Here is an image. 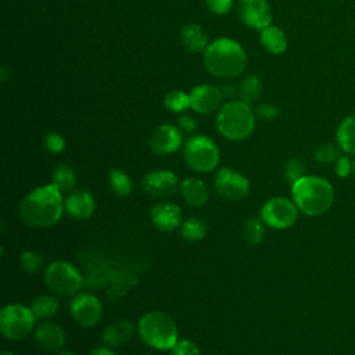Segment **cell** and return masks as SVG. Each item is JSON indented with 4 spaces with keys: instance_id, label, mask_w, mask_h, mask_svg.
I'll list each match as a JSON object with an SVG mask.
<instances>
[{
    "instance_id": "obj_1",
    "label": "cell",
    "mask_w": 355,
    "mask_h": 355,
    "mask_svg": "<svg viewBox=\"0 0 355 355\" xmlns=\"http://www.w3.org/2000/svg\"><path fill=\"white\" fill-rule=\"evenodd\" d=\"M64 201V194L54 184L37 186L21 200L18 205L19 219L29 227H51L65 212Z\"/></svg>"
},
{
    "instance_id": "obj_2",
    "label": "cell",
    "mask_w": 355,
    "mask_h": 355,
    "mask_svg": "<svg viewBox=\"0 0 355 355\" xmlns=\"http://www.w3.org/2000/svg\"><path fill=\"white\" fill-rule=\"evenodd\" d=\"M291 198L301 214L306 216H320L327 212L334 202V189L331 183L316 175H305L291 184Z\"/></svg>"
},
{
    "instance_id": "obj_3",
    "label": "cell",
    "mask_w": 355,
    "mask_h": 355,
    "mask_svg": "<svg viewBox=\"0 0 355 355\" xmlns=\"http://www.w3.org/2000/svg\"><path fill=\"white\" fill-rule=\"evenodd\" d=\"M245 53L241 46L232 39H218L212 42L204 53L207 69L220 78L237 76L245 67Z\"/></svg>"
},
{
    "instance_id": "obj_4",
    "label": "cell",
    "mask_w": 355,
    "mask_h": 355,
    "mask_svg": "<svg viewBox=\"0 0 355 355\" xmlns=\"http://www.w3.org/2000/svg\"><path fill=\"white\" fill-rule=\"evenodd\" d=\"M137 333L147 347L158 351L171 349L179 340L175 320L162 311H150L141 315L137 322Z\"/></svg>"
},
{
    "instance_id": "obj_5",
    "label": "cell",
    "mask_w": 355,
    "mask_h": 355,
    "mask_svg": "<svg viewBox=\"0 0 355 355\" xmlns=\"http://www.w3.org/2000/svg\"><path fill=\"white\" fill-rule=\"evenodd\" d=\"M216 128L227 140L240 141L247 139L255 128V116L250 104L243 100L226 103L218 112Z\"/></svg>"
},
{
    "instance_id": "obj_6",
    "label": "cell",
    "mask_w": 355,
    "mask_h": 355,
    "mask_svg": "<svg viewBox=\"0 0 355 355\" xmlns=\"http://www.w3.org/2000/svg\"><path fill=\"white\" fill-rule=\"evenodd\" d=\"M43 280L50 293L58 297H73L83 286L80 270L72 262L65 259L50 262L44 268Z\"/></svg>"
},
{
    "instance_id": "obj_7",
    "label": "cell",
    "mask_w": 355,
    "mask_h": 355,
    "mask_svg": "<svg viewBox=\"0 0 355 355\" xmlns=\"http://www.w3.org/2000/svg\"><path fill=\"white\" fill-rule=\"evenodd\" d=\"M36 316L31 305L21 302L6 304L0 311V331L10 341H19L33 333Z\"/></svg>"
},
{
    "instance_id": "obj_8",
    "label": "cell",
    "mask_w": 355,
    "mask_h": 355,
    "mask_svg": "<svg viewBox=\"0 0 355 355\" xmlns=\"http://www.w3.org/2000/svg\"><path fill=\"white\" fill-rule=\"evenodd\" d=\"M183 158L193 172L209 173L219 164V148L211 137L194 135L184 143Z\"/></svg>"
},
{
    "instance_id": "obj_9",
    "label": "cell",
    "mask_w": 355,
    "mask_h": 355,
    "mask_svg": "<svg viewBox=\"0 0 355 355\" xmlns=\"http://www.w3.org/2000/svg\"><path fill=\"white\" fill-rule=\"evenodd\" d=\"M300 215V209L297 208L293 198L276 196L270 197L263 202L259 211L261 219L265 225L275 230H286L291 227Z\"/></svg>"
},
{
    "instance_id": "obj_10",
    "label": "cell",
    "mask_w": 355,
    "mask_h": 355,
    "mask_svg": "<svg viewBox=\"0 0 355 355\" xmlns=\"http://www.w3.org/2000/svg\"><path fill=\"white\" fill-rule=\"evenodd\" d=\"M214 189L219 197L227 201H239L248 196L250 180L237 169L223 166L215 173Z\"/></svg>"
},
{
    "instance_id": "obj_11",
    "label": "cell",
    "mask_w": 355,
    "mask_h": 355,
    "mask_svg": "<svg viewBox=\"0 0 355 355\" xmlns=\"http://www.w3.org/2000/svg\"><path fill=\"white\" fill-rule=\"evenodd\" d=\"M69 313L78 326L89 329L100 322L103 315V305L97 295L79 291L72 297L69 302Z\"/></svg>"
},
{
    "instance_id": "obj_12",
    "label": "cell",
    "mask_w": 355,
    "mask_h": 355,
    "mask_svg": "<svg viewBox=\"0 0 355 355\" xmlns=\"http://www.w3.org/2000/svg\"><path fill=\"white\" fill-rule=\"evenodd\" d=\"M141 187L151 197L168 198L180 189V182L171 169H153L141 179Z\"/></svg>"
},
{
    "instance_id": "obj_13",
    "label": "cell",
    "mask_w": 355,
    "mask_h": 355,
    "mask_svg": "<svg viewBox=\"0 0 355 355\" xmlns=\"http://www.w3.org/2000/svg\"><path fill=\"white\" fill-rule=\"evenodd\" d=\"M36 345L43 352H60L67 343L65 330L53 320H42L33 330Z\"/></svg>"
},
{
    "instance_id": "obj_14",
    "label": "cell",
    "mask_w": 355,
    "mask_h": 355,
    "mask_svg": "<svg viewBox=\"0 0 355 355\" xmlns=\"http://www.w3.org/2000/svg\"><path fill=\"white\" fill-rule=\"evenodd\" d=\"M182 146V130L173 125H159L150 136V147L158 155H171Z\"/></svg>"
},
{
    "instance_id": "obj_15",
    "label": "cell",
    "mask_w": 355,
    "mask_h": 355,
    "mask_svg": "<svg viewBox=\"0 0 355 355\" xmlns=\"http://www.w3.org/2000/svg\"><path fill=\"white\" fill-rule=\"evenodd\" d=\"M65 214L75 220L90 219L96 211V200L87 190H73L64 201Z\"/></svg>"
},
{
    "instance_id": "obj_16",
    "label": "cell",
    "mask_w": 355,
    "mask_h": 355,
    "mask_svg": "<svg viewBox=\"0 0 355 355\" xmlns=\"http://www.w3.org/2000/svg\"><path fill=\"white\" fill-rule=\"evenodd\" d=\"M150 219L158 230L165 233L176 230L183 222L180 207L171 201H161L155 204L150 211Z\"/></svg>"
},
{
    "instance_id": "obj_17",
    "label": "cell",
    "mask_w": 355,
    "mask_h": 355,
    "mask_svg": "<svg viewBox=\"0 0 355 355\" xmlns=\"http://www.w3.org/2000/svg\"><path fill=\"white\" fill-rule=\"evenodd\" d=\"M239 14L244 24L255 29H265L270 25L272 14L266 0H240Z\"/></svg>"
},
{
    "instance_id": "obj_18",
    "label": "cell",
    "mask_w": 355,
    "mask_h": 355,
    "mask_svg": "<svg viewBox=\"0 0 355 355\" xmlns=\"http://www.w3.org/2000/svg\"><path fill=\"white\" fill-rule=\"evenodd\" d=\"M222 103V93L218 87L211 85H201L190 93V108L200 114H209L215 111Z\"/></svg>"
},
{
    "instance_id": "obj_19",
    "label": "cell",
    "mask_w": 355,
    "mask_h": 355,
    "mask_svg": "<svg viewBox=\"0 0 355 355\" xmlns=\"http://www.w3.org/2000/svg\"><path fill=\"white\" fill-rule=\"evenodd\" d=\"M179 190L184 202L193 208H201L209 200L208 186L200 178H186L183 182H180Z\"/></svg>"
},
{
    "instance_id": "obj_20",
    "label": "cell",
    "mask_w": 355,
    "mask_h": 355,
    "mask_svg": "<svg viewBox=\"0 0 355 355\" xmlns=\"http://www.w3.org/2000/svg\"><path fill=\"white\" fill-rule=\"evenodd\" d=\"M135 334V326L128 320H116L114 323H110L103 330V343L107 347H119L130 340V337Z\"/></svg>"
},
{
    "instance_id": "obj_21",
    "label": "cell",
    "mask_w": 355,
    "mask_h": 355,
    "mask_svg": "<svg viewBox=\"0 0 355 355\" xmlns=\"http://www.w3.org/2000/svg\"><path fill=\"white\" fill-rule=\"evenodd\" d=\"M31 308L37 320H50L60 309L58 295L53 293L40 294L31 302Z\"/></svg>"
},
{
    "instance_id": "obj_22",
    "label": "cell",
    "mask_w": 355,
    "mask_h": 355,
    "mask_svg": "<svg viewBox=\"0 0 355 355\" xmlns=\"http://www.w3.org/2000/svg\"><path fill=\"white\" fill-rule=\"evenodd\" d=\"M336 139L338 147L345 154L355 155V115H349L340 122Z\"/></svg>"
},
{
    "instance_id": "obj_23",
    "label": "cell",
    "mask_w": 355,
    "mask_h": 355,
    "mask_svg": "<svg viewBox=\"0 0 355 355\" xmlns=\"http://www.w3.org/2000/svg\"><path fill=\"white\" fill-rule=\"evenodd\" d=\"M76 172L69 165H58L51 173V184H54L62 194H69L76 186Z\"/></svg>"
},
{
    "instance_id": "obj_24",
    "label": "cell",
    "mask_w": 355,
    "mask_h": 355,
    "mask_svg": "<svg viewBox=\"0 0 355 355\" xmlns=\"http://www.w3.org/2000/svg\"><path fill=\"white\" fill-rule=\"evenodd\" d=\"M261 42L263 47L272 54H282L287 47V39L283 31L272 25L261 31Z\"/></svg>"
},
{
    "instance_id": "obj_25",
    "label": "cell",
    "mask_w": 355,
    "mask_h": 355,
    "mask_svg": "<svg viewBox=\"0 0 355 355\" xmlns=\"http://www.w3.org/2000/svg\"><path fill=\"white\" fill-rule=\"evenodd\" d=\"M208 233V226L204 219L197 216H190L184 219L180 225V236L184 241L196 243L202 240Z\"/></svg>"
},
{
    "instance_id": "obj_26",
    "label": "cell",
    "mask_w": 355,
    "mask_h": 355,
    "mask_svg": "<svg viewBox=\"0 0 355 355\" xmlns=\"http://www.w3.org/2000/svg\"><path fill=\"white\" fill-rule=\"evenodd\" d=\"M182 42L183 46L191 53H198L207 47V36L204 31L196 24H189L183 28Z\"/></svg>"
},
{
    "instance_id": "obj_27",
    "label": "cell",
    "mask_w": 355,
    "mask_h": 355,
    "mask_svg": "<svg viewBox=\"0 0 355 355\" xmlns=\"http://www.w3.org/2000/svg\"><path fill=\"white\" fill-rule=\"evenodd\" d=\"M107 182H108L110 189L118 197H128L133 190V182H132L130 176L119 168H114L108 172Z\"/></svg>"
},
{
    "instance_id": "obj_28",
    "label": "cell",
    "mask_w": 355,
    "mask_h": 355,
    "mask_svg": "<svg viewBox=\"0 0 355 355\" xmlns=\"http://www.w3.org/2000/svg\"><path fill=\"white\" fill-rule=\"evenodd\" d=\"M265 222L261 219V216H250L248 219H245L244 225H243V237L244 240L251 244H259L265 236Z\"/></svg>"
},
{
    "instance_id": "obj_29",
    "label": "cell",
    "mask_w": 355,
    "mask_h": 355,
    "mask_svg": "<svg viewBox=\"0 0 355 355\" xmlns=\"http://www.w3.org/2000/svg\"><path fill=\"white\" fill-rule=\"evenodd\" d=\"M19 266L28 275H36L44 266V258L32 250H26L19 255Z\"/></svg>"
},
{
    "instance_id": "obj_30",
    "label": "cell",
    "mask_w": 355,
    "mask_h": 355,
    "mask_svg": "<svg viewBox=\"0 0 355 355\" xmlns=\"http://www.w3.org/2000/svg\"><path fill=\"white\" fill-rule=\"evenodd\" d=\"M262 90V83L257 76H248L245 78L239 89V96L240 100L245 101V103H252L255 98L259 97Z\"/></svg>"
},
{
    "instance_id": "obj_31",
    "label": "cell",
    "mask_w": 355,
    "mask_h": 355,
    "mask_svg": "<svg viewBox=\"0 0 355 355\" xmlns=\"http://www.w3.org/2000/svg\"><path fill=\"white\" fill-rule=\"evenodd\" d=\"M165 107L172 112H182L190 107V94L172 90L165 96Z\"/></svg>"
},
{
    "instance_id": "obj_32",
    "label": "cell",
    "mask_w": 355,
    "mask_h": 355,
    "mask_svg": "<svg viewBox=\"0 0 355 355\" xmlns=\"http://www.w3.org/2000/svg\"><path fill=\"white\" fill-rule=\"evenodd\" d=\"M302 176H305V166H304L302 161L297 157L287 159V162L284 165V179L290 184H293L294 182H297Z\"/></svg>"
},
{
    "instance_id": "obj_33",
    "label": "cell",
    "mask_w": 355,
    "mask_h": 355,
    "mask_svg": "<svg viewBox=\"0 0 355 355\" xmlns=\"http://www.w3.org/2000/svg\"><path fill=\"white\" fill-rule=\"evenodd\" d=\"M169 351L171 355H200L198 345L190 338H179Z\"/></svg>"
},
{
    "instance_id": "obj_34",
    "label": "cell",
    "mask_w": 355,
    "mask_h": 355,
    "mask_svg": "<svg viewBox=\"0 0 355 355\" xmlns=\"http://www.w3.org/2000/svg\"><path fill=\"white\" fill-rule=\"evenodd\" d=\"M43 144L46 147V150L51 154H60L64 151L65 148V139L60 135V133H55V132H51L49 135L44 136V140H43Z\"/></svg>"
},
{
    "instance_id": "obj_35",
    "label": "cell",
    "mask_w": 355,
    "mask_h": 355,
    "mask_svg": "<svg viewBox=\"0 0 355 355\" xmlns=\"http://www.w3.org/2000/svg\"><path fill=\"white\" fill-rule=\"evenodd\" d=\"M313 157L316 161L322 162V164H327V162H333V161H337L338 155H337V150L334 146L331 144H322L319 146L315 153H313Z\"/></svg>"
},
{
    "instance_id": "obj_36",
    "label": "cell",
    "mask_w": 355,
    "mask_h": 355,
    "mask_svg": "<svg viewBox=\"0 0 355 355\" xmlns=\"http://www.w3.org/2000/svg\"><path fill=\"white\" fill-rule=\"evenodd\" d=\"M352 172V162L347 155L338 157L336 161V173L338 178H347Z\"/></svg>"
},
{
    "instance_id": "obj_37",
    "label": "cell",
    "mask_w": 355,
    "mask_h": 355,
    "mask_svg": "<svg viewBox=\"0 0 355 355\" xmlns=\"http://www.w3.org/2000/svg\"><path fill=\"white\" fill-rule=\"evenodd\" d=\"M207 6L215 14H226L232 7V0H207Z\"/></svg>"
},
{
    "instance_id": "obj_38",
    "label": "cell",
    "mask_w": 355,
    "mask_h": 355,
    "mask_svg": "<svg viewBox=\"0 0 355 355\" xmlns=\"http://www.w3.org/2000/svg\"><path fill=\"white\" fill-rule=\"evenodd\" d=\"M279 110L270 104H262L257 108V114L262 118V119H273L277 115Z\"/></svg>"
},
{
    "instance_id": "obj_39",
    "label": "cell",
    "mask_w": 355,
    "mask_h": 355,
    "mask_svg": "<svg viewBox=\"0 0 355 355\" xmlns=\"http://www.w3.org/2000/svg\"><path fill=\"white\" fill-rule=\"evenodd\" d=\"M178 128L182 130V132H186V133H191L194 132L196 129V121L189 116V115H182L178 121Z\"/></svg>"
},
{
    "instance_id": "obj_40",
    "label": "cell",
    "mask_w": 355,
    "mask_h": 355,
    "mask_svg": "<svg viewBox=\"0 0 355 355\" xmlns=\"http://www.w3.org/2000/svg\"><path fill=\"white\" fill-rule=\"evenodd\" d=\"M90 355H118L114 349H111V347H97L94 348Z\"/></svg>"
},
{
    "instance_id": "obj_41",
    "label": "cell",
    "mask_w": 355,
    "mask_h": 355,
    "mask_svg": "<svg viewBox=\"0 0 355 355\" xmlns=\"http://www.w3.org/2000/svg\"><path fill=\"white\" fill-rule=\"evenodd\" d=\"M57 355H76V354L71 349H61L60 352H57Z\"/></svg>"
},
{
    "instance_id": "obj_42",
    "label": "cell",
    "mask_w": 355,
    "mask_h": 355,
    "mask_svg": "<svg viewBox=\"0 0 355 355\" xmlns=\"http://www.w3.org/2000/svg\"><path fill=\"white\" fill-rule=\"evenodd\" d=\"M0 355H17L14 351H10V349H3L1 352H0Z\"/></svg>"
},
{
    "instance_id": "obj_43",
    "label": "cell",
    "mask_w": 355,
    "mask_h": 355,
    "mask_svg": "<svg viewBox=\"0 0 355 355\" xmlns=\"http://www.w3.org/2000/svg\"><path fill=\"white\" fill-rule=\"evenodd\" d=\"M352 172H354V175H355V159L352 161Z\"/></svg>"
},
{
    "instance_id": "obj_44",
    "label": "cell",
    "mask_w": 355,
    "mask_h": 355,
    "mask_svg": "<svg viewBox=\"0 0 355 355\" xmlns=\"http://www.w3.org/2000/svg\"><path fill=\"white\" fill-rule=\"evenodd\" d=\"M146 355H153V354H146Z\"/></svg>"
}]
</instances>
